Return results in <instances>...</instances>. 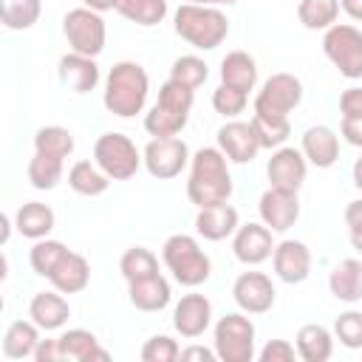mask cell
<instances>
[{"label":"cell","mask_w":362,"mask_h":362,"mask_svg":"<svg viewBox=\"0 0 362 362\" xmlns=\"http://www.w3.org/2000/svg\"><path fill=\"white\" fill-rule=\"evenodd\" d=\"M232 173L229 158L221 153V147H201L189 158V178H187V198L195 206H212L232 198Z\"/></svg>","instance_id":"1"},{"label":"cell","mask_w":362,"mask_h":362,"mask_svg":"<svg viewBox=\"0 0 362 362\" xmlns=\"http://www.w3.org/2000/svg\"><path fill=\"white\" fill-rule=\"evenodd\" d=\"M150 96V76L144 71V65L133 62V59H122L116 62L107 76H105V110L119 116V119H133L136 113L144 110Z\"/></svg>","instance_id":"2"},{"label":"cell","mask_w":362,"mask_h":362,"mask_svg":"<svg viewBox=\"0 0 362 362\" xmlns=\"http://www.w3.org/2000/svg\"><path fill=\"white\" fill-rule=\"evenodd\" d=\"M173 28L198 51H212L229 37V20L218 6L181 3L173 14Z\"/></svg>","instance_id":"3"},{"label":"cell","mask_w":362,"mask_h":362,"mask_svg":"<svg viewBox=\"0 0 362 362\" xmlns=\"http://www.w3.org/2000/svg\"><path fill=\"white\" fill-rule=\"evenodd\" d=\"M195 102V90L167 79L158 88V99L150 105V110L144 113V130L153 139H167V136H178L187 122H189V110Z\"/></svg>","instance_id":"4"},{"label":"cell","mask_w":362,"mask_h":362,"mask_svg":"<svg viewBox=\"0 0 362 362\" xmlns=\"http://www.w3.org/2000/svg\"><path fill=\"white\" fill-rule=\"evenodd\" d=\"M161 260L167 266V272L173 274L175 283L187 286V288H198L201 283L209 280L212 274V260L209 255L201 249V243L192 235H170L161 246Z\"/></svg>","instance_id":"5"},{"label":"cell","mask_w":362,"mask_h":362,"mask_svg":"<svg viewBox=\"0 0 362 362\" xmlns=\"http://www.w3.org/2000/svg\"><path fill=\"white\" fill-rule=\"evenodd\" d=\"M212 348L221 362H252L257 356L255 348V322L246 311L223 314L212 328Z\"/></svg>","instance_id":"6"},{"label":"cell","mask_w":362,"mask_h":362,"mask_svg":"<svg viewBox=\"0 0 362 362\" xmlns=\"http://www.w3.org/2000/svg\"><path fill=\"white\" fill-rule=\"evenodd\" d=\"M93 161L105 170L110 181H127L139 173L144 164V156L139 153L136 141L124 133H102L93 141Z\"/></svg>","instance_id":"7"},{"label":"cell","mask_w":362,"mask_h":362,"mask_svg":"<svg viewBox=\"0 0 362 362\" xmlns=\"http://www.w3.org/2000/svg\"><path fill=\"white\" fill-rule=\"evenodd\" d=\"M303 96H305V90H303L300 76L280 71V74H272L260 85L252 113L266 116V119H288V113L300 107Z\"/></svg>","instance_id":"8"},{"label":"cell","mask_w":362,"mask_h":362,"mask_svg":"<svg viewBox=\"0 0 362 362\" xmlns=\"http://www.w3.org/2000/svg\"><path fill=\"white\" fill-rule=\"evenodd\" d=\"M322 54L345 79H362V31L356 25L334 23L322 34Z\"/></svg>","instance_id":"9"},{"label":"cell","mask_w":362,"mask_h":362,"mask_svg":"<svg viewBox=\"0 0 362 362\" xmlns=\"http://www.w3.org/2000/svg\"><path fill=\"white\" fill-rule=\"evenodd\" d=\"M62 34L71 45V51L85 54V57H99L107 42V25L102 11H93L88 6L71 8L62 17Z\"/></svg>","instance_id":"10"},{"label":"cell","mask_w":362,"mask_h":362,"mask_svg":"<svg viewBox=\"0 0 362 362\" xmlns=\"http://www.w3.org/2000/svg\"><path fill=\"white\" fill-rule=\"evenodd\" d=\"M144 156V167L153 178L158 181H170L175 175H181L189 164V147L184 139L178 136H167V139H150L147 147L141 150Z\"/></svg>","instance_id":"11"},{"label":"cell","mask_w":362,"mask_h":362,"mask_svg":"<svg viewBox=\"0 0 362 362\" xmlns=\"http://www.w3.org/2000/svg\"><path fill=\"white\" fill-rule=\"evenodd\" d=\"M232 300L246 314H266L277 300V288L263 272H240L232 283Z\"/></svg>","instance_id":"12"},{"label":"cell","mask_w":362,"mask_h":362,"mask_svg":"<svg viewBox=\"0 0 362 362\" xmlns=\"http://www.w3.org/2000/svg\"><path fill=\"white\" fill-rule=\"evenodd\" d=\"M257 212H260V221L274 232V235H283L288 232L297 218H300V198L294 189H280V187H269L260 201H257Z\"/></svg>","instance_id":"13"},{"label":"cell","mask_w":362,"mask_h":362,"mask_svg":"<svg viewBox=\"0 0 362 362\" xmlns=\"http://www.w3.org/2000/svg\"><path fill=\"white\" fill-rule=\"evenodd\" d=\"M274 232L260 223H240L232 235V252L243 266H260L274 252Z\"/></svg>","instance_id":"14"},{"label":"cell","mask_w":362,"mask_h":362,"mask_svg":"<svg viewBox=\"0 0 362 362\" xmlns=\"http://www.w3.org/2000/svg\"><path fill=\"white\" fill-rule=\"evenodd\" d=\"M308 173V158L303 156V150L297 147H277L272 150V158L266 161V175H269V187H280V189H294L300 192L303 181Z\"/></svg>","instance_id":"15"},{"label":"cell","mask_w":362,"mask_h":362,"mask_svg":"<svg viewBox=\"0 0 362 362\" xmlns=\"http://www.w3.org/2000/svg\"><path fill=\"white\" fill-rule=\"evenodd\" d=\"M215 139H218L221 153L232 164H249L263 150L260 141H257V133H255L252 122H240V119H229L226 124H221Z\"/></svg>","instance_id":"16"},{"label":"cell","mask_w":362,"mask_h":362,"mask_svg":"<svg viewBox=\"0 0 362 362\" xmlns=\"http://www.w3.org/2000/svg\"><path fill=\"white\" fill-rule=\"evenodd\" d=\"M272 266H274V274L277 280L294 286V283H303L308 280L311 274V249L303 243V240H294V238H286L274 246L272 252Z\"/></svg>","instance_id":"17"},{"label":"cell","mask_w":362,"mask_h":362,"mask_svg":"<svg viewBox=\"0 0 362 362\" xmlns=\"http://www.w3.org/2000/svg\"><path fill=\"white\" fill-rule=\"evenodd\" d=\"M212 325V303L206 294L189 291L184 294L175 308H173V328L184 337V339H195L201 337L206 328Z\"/></svg>","instance_id":"18"},{"label":"cell","mask_w":362,"mask_h":362,"mask_svg":"<svg viewBox=\"0 0 362 362\" xmlns=\"http://www.w3.org/2000/svg\"><path fill=\"white\" fill-rule=\"evenodd\" d=\"M57 74H59V82L74 93H90L99 85L96 57H85V54H76V51L59 57Z\"/></svg>","instance_id":"19"},{"label":"cell","mask_w":362,"mask_h":362,"mask_svg":"<svg viewBox=\"0 0 362 362\" xmlns=\"http://www.w3.org/2000/svg\"><path fill=\"white\" fill-rule=\"evenodd\" d=\"M238 226H240V215L229 201L212 204V206H198V212H195V232L204 240H226L235 235Z\"/></svg>","instance_id":"20"},{"label":"cell","mask_w":362,"mask_h":362,"mask_svg":"<svg viewBox=\"0 0 362 362\" xmlns=\"http://www.w3.org/2000/svg\"><path fill=\"white\" fill-rule=\"evenodd\" d=\"M300 150L308 164H314L317 170H328L339 158V136L328 124H311L300 139Z\"/></svg>","instance_id":"21"},{"label":"cell","mask_w":362,"mask_h":362,"mask_svg":"<svg viewBox=\"0 0 362 362\" xmlns=\"http://www.w3.org/2000/svg\"><path fill=\"white\" fill-rule=\"evenodd\" d=\"M127 297H130V305L139 308V311H161L170 305L173 300V288H170V280L158 272V274H150V277H141V280H130L127 283Z\"/></svg>","instance_id":"22"},{"label":"cell","mask_w":362,"mask_h":362,"mask_svg":"<svg viewBox=\"0 0 362 362\" xmlns=\"http://www.w3.org/2000/svg\"><path fill=\"white\" fill-rule=\"evenodd\" d=\"M28 317L42 328V331H59L68 317H71V305L62 297V291H37L28 303Z\"/></svg>","instance_id":"23"},{"label":"cell","mask_w":362,"mask_h":362,"mask_svg":"<svg viewBox=\"0 0 362 362\" xmlns=\"http://www.w3.org/2000/svg\"><path fill=\"white\" fill-rule=\"evenodd\" d=\"M48 280H51V286H54L57 291H62V294H79V291H85L88 283H90V263H88L85 255L68 252V255L57 263V269L51 272Z\"/></svg>","instance_id":"24"},{"label":"cell","mask_w":362,"mask_h":362,"mask_svg":"<svg viewBox=\"0 0 362 362\" xmlns=\"http://www.w3.org/2000/svg\"><path fill=\"white\" fill-rule=\"evenodd\" d=\"M328 288L339 303H359L362 300V260L345 257L328 272Z\"/></svg>","instance_id":"25"},{"label":"cell","mask_w":362,"mask_h":362,"mask_svg":"<svg viewBox=\"0 0 362 362\" xmlns=\"http://www.w3.org/2000/svg\"><path fill=\"white\" fill-rule=\"evenodd\" d=\"M294 345H297V356L303 362H328L334 354V331H328L320 322H305L297 331Z\"/></svg>","instance_id":"26"},{"label":"cell","mask_w":362,"mask_h":362,"mask_svg":"<svg viewBox=\"0 0 362 362\" xmlns=\"http://www.w3.org/2000/svg\"><path fill=\"white\" fill-rule=\"evenodd\" d=\"M14 226L23 238L28 240H42L51 235V229L57 226V215L48 204H40V201H28L23 204L17 212H14Z\"/></svg>","instance_id":"27"},{"label":"cell","mask_w":362,"mask_h":362,"mask_svg":"<svg viewBox=\"0 0 362 362\" xmlns=\"http://www.w3.org/2000/svg\"><path fill=\"white\" fill-rule=\"evenodd\" d=\"M59 348L62 359L71 362H93V359H110V354L99 345L96 334L88 328H68L59 334Z\"/></svg>","instance_id":"28"},{"label":"cell","mask_w":362,"mask_h":362,"mask_svg":"<svg viewBox=\"0 0 362 362\" xmlns=\"http://www.w3.org/2000/svg\"><path fill=\"white\" fill-rule=\"evenodd\" d=\"M40 325L28 317V320H14L6 334H3V356L6 359H25L34 356L37 345H40Z\"/></svg>","instance_id":"29"},{"label":"cell","mask_w":362,"mask_h":362,"mask_svg":"<svg viewBox=\"0 0 362 362\" xmlns=\"http://www.w3.org/2000/svg\"><path fill=\"white\" fill-rule=\"evenodd\" d=\"M221 82L223 85H232L238 90H255L257 85V62L252 54L246 51H229L223 59H221Z\"/></svg>","instance_id":"30"},{"label":"cell","mask_w":362,"mask_h":362,"mask_svg":"<svg viewBox=\"0 0 362 362\" xmlns=\"http://www.w3.org/2000/svg\"><path fill=\"white\" fill-rule=\"evenodd\" d=\"M68 187L76 192V195H85V198H96L102 192H107L110 187V178L105 175V170L96 164V161H76L71 170H68Z\"/></svg>","instance_id":"31"},{"label":"cell","mask_w":362,"mask_h":362,"mask_svg":"<svg viewBox=\"0 0 362 362\" xmlns=\"http://www.w3.org/2000/svg\"><path fill=\"white\" fill-rule=\"evenodd\" d=\"M113 11L136 25H158L167 17V0H113Z\"/></svg>","instance_id":"32"},{"label":"cell","mask_w":362,"mask_h":362,"mask_svg":"<svg viewBox=\"0 0 362 362\" xmlns=\"http://www.w3.org/2000/svg\"><path fill=\"white\" fill-rule=\"evenodd\" d=\"M339 17V0H300L297 20L308 31H328Z\"/></svg>","instance_id":"33"},{"label":"cell","mask_w":362,"mask_h":362,"mask_svg":"<svg viewBox=\"0 0 362 362\" xmlns=\"http://www.w3.org/2000/svg\"><path fill=\"white\" fill-rule=\"evenodd\" d=\"M62 173H65V158L34 150V156L28 161V181L34 189H45V192L54 189L62 181Z\"/></svg>","instance_id":"34"},{"label":"cell","mask_w":362,"mask_h":362,"mask_svg":"<svg viewBox=\"0 0 362 362\" xmlns=\"http://www.w3.org/2000/svg\"><path fill=\"white\" fill-rule=\"evenodd\" d=\"M42 14L40 0H0V20L8 31H25L31 28Z\"/></svg>","instance_id":"35"},{"label":"cell","mask_w":362,"mask_h":362,"mask_svg":"<svg viewBox=\"0 0 362 362\" xmlns=\"http://www.w3.org/2000/svg\"><path fill=\"white\" fill-rule=\"evenodd\" d=\"M34 150L57 158H68L74 153V133L59 124H45L34 133Z\"/></svg>","instance_id":"36"},{"label":"cell","mask_w":362,"mask_h":362,"mask_svg":"<svg viewBox=\"0 0 362 362\" xmlns=\"http://www.w3.org/2000/svg\"><path fill=\"white\" fill-rule=\"evenodd\" d=\"M68 252H71V249H68L62 240L42 238V240H34V246H31V252H28V263H31L34 274L51 277V272L57 269V263H59Z\"/></svg>","instance_id":"37"},{"label":"cell","mask_w":362,"mask_h":362,"mask_svg":"<svg viewBox=\"0 0 362 362\" xmlns=\"http://www.w3.org/2000/svg\"><path fill=\"white\" fill-rule=\"evenodd\" d=\"M119 272L122 277L130 280H141L150 274H158V257L147 249V246H130L122 257H119Z\"/></svg>","instance_id":"38"},{"label":"cell","mask_w":362,"mask_h":362,"mask_svg":"<svg viewBox=\"0 0 362 362\" xmlns=\"http://www.w3.org/2000/svg\"><path fill=\"white\" fill-rule=\"evenodd\" d=\"M252 127L257 133V141L263 150H277L286 144L288 133H291V122L288 119H266V116H257L252 113Z\"/></svg>","instance_id":"39"},{"label":"cell","mask_w":362,"mask_h":362,"mask_svg":"<svg viewBox=\"0 0 362 362\" xmlns=\"http://www.w3.org/2000/svg\"><path fill=\"white\" fill-rule=\"evenodd\" d=\"M206 76H209V65H206L201 57L184 54V57L173 59L170 79H175V82H181V85H187V88L195 90V88H201V85L206 82Z\"/></svg>","instance_id":"40"},{"label":"cell","mask_w":362,"mask_h":362,"mask_svg":"<svg viewBox=\"0 0 362 362\" xmlns=\"http://www.w3.org/2000/svg\"><path fill=\"white\" fill-rule=\"evenodd\" d=\"M334 339L348 351H362V311L348 308L334 320Z\"/></svg>","instance_id":"41"},{"label":"cell","mask_w":362,"mask_h":362,"mask_svg":"<svg viewBox=\"0 0 362 362\" xmlns=\"http://www.w3.org/2000/svg\"><path fill=\"white\" fill-rule=\"evenodd\" d=\"M246 105H249V93H246V90H238V88L223 85V82L212 90V107H215V113H221L223 119L240 116V113L246 110Z\"/></svg>","instance_id":"42"},{"label":"cell","mask_w":362,"mask_h":362,"mask_svg":"<svg viewBox=\"0 0 362 362\" xmlns=\"http://www.w3.org/2000/svg\"><path fill=\"white\" fill-rule=\"evenodd\" d=\"M178 356L181 345L167 334H156L141 345V362H175Z\"/></svg>","instance_id":"43"},{"label":"cell","mask_w":362,"mask_h":362,"mask_svg":"<svg viewBox=\"0 0 362 362\" xmlns=\"http://www.w3.org/2000/svg\"><path fill=\"white\" fill-rule=\"evenodd\" d=\"M260 362H294L297 359V345H291L288 339H269L260 351H257Z\"/></svg>","instance_id":"44"},{"label":"cell","mask_w":362,"mask_h":362,"mask_svg":"<svg viewBox=\"0 0 362 362\" xmlns=\"http://www.w3.org/2000/svg\"><path fill=\"white\" fill-rule=\"evenodd\" d=\"M345 226H348L351 246L362 255V198H356L345 206Z\"/></svg>","instance_id":"45"},{"label":"cell","mask_w":362,"mask_h":362,"mask_svg":"<svg viewBox=\"0 0 362 362\" xmlns=\"http://www.w3.org/2000/svg\"><path fill=\"white\" fill-rule=\"evenodd\" d=\"M339 113L342 119H362V88L351 85L339 93Z\"/></svg>","instance_id":"46"},{"label":"cell","mask_w":362,"mask_h":362,"mask_svg":"<svg viewBox=\"0 0 362 362\" xmlns=\"http://www.w3.org/2000/svg\"><path fill=\"white\" fill-rule=\"evenodd\" d=\"M37 362H59L62 359V348H59V337L57 339H40L37 351H34Z\"/></svg>","instance_id":"47"},{"label":"cell","mask_w":362,"mask_h":362,"mask_svg":"<svg viewBox=\"0 0 362 362\" xmlns=\"http://www.w3.org/2000/svg\"><path fill=\"white\" fill-rule=\"evenodd\" d=\"M339 136L354 144V147H362V119H342L339 124Z\"/></svg>","instance_id":"48"},{"label":"cell","mask_w":362,"mask_h":362,"mask_svg":"<svg viewBox=\"0 0 362 362\" xmlns=\"http://www.w3.org/2000/svg\"><path fill=\"white\" fill-rule=\"evenodd\" d=\"M178 359H184V362H189V359L212 362V359H218V354H215V348H204V345H187V348H181V356H178Z\"/></svg>","instance_id":"49"},{"label":"cell","mask_w":362,"mask_h":362,"mask_svg":"<svg viewBox=\"0 0 362 362\" xmlns=\"http://www.w3.org/2000/svg\"><path fill=\"white\" fill-rule=\"evenodd\" d=\"M339 8H342L351 20L362 23V0H339Z\"/></svg>","instance_id":"50"},{"label":"cell","mask_w":362,"mask_h":362,"mask_svg":"<svg viewBox=\"0 0 362 362\" xmlns=\"http://www.w3.org/2000/svg\"><path fill=\"white\" fill-rule=\"evenodd\" d=\"M82 6H88L93 11H110L113 8V0H82Z\"/></svg>","instance_id":"51"},{"label":"cell","mask_w":362,"mask_h":362,"mask_svg":"<svg viewBox=\"0 0 362 362\" xmlns=\"http://www.w3.org/2000/svg\"><path fill=\"white\" fill-rule=\"evenodd\" d=\"M351 178H354V187L362 189V156L354 161V167H351Z\"/></svg>","instance_id":"52"},{"label":"cell","mask_w":362,"mask_h":362,"mask_svg":"<svg viewBox=\"0 0 362 362\" xmlns=\"http://www.w3.org/2000/svg\"><path fill=\"white\" fill-rule=\"evenodd\" d=\"M8 235H11V218H8V215H3V243L8 240Z\"/></svg>","instance_id":"53"},{"label":"cell","mask_w":362,"mask_h":362,"mask_svg":"<svg viewBox=\"0 0 362 362\" xmlns=\"http://www.w3.org/2000/svg\"><path fill=\"white\" fill-rule=\"evenodd\" d=\"M184 3H195V6H215V0H184Z\"/></svg>","instance_id":"54"},{"label":"cell","mask_w":362,"mask_h":362,"mask_svg":"<svg viewBox=\"0 0 362 362\" xmlns=\"http://www.w3.org/2000/svg\"><path fill=\"white\" fill-rule=\"evenodd\" d=\"M232 3H238V0H215V6H232Z\"/></svg>","instance_id":"55"}]
</instances>
